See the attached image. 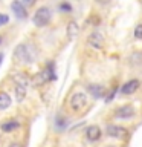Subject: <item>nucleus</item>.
I'll return each instance as SVG.
<instances>
[{
	"label": "nucleus",
	"instance_id": "21",
	"mask_svg": "<svg viewBox=\"0 0 142 147\" xmlns=\"http://www.w3.org/2000/svg\"><path fill=\"white\" fill-rule=\"evenodd\" d=\"M8 22H9L8 14H0V28L5 26V25H8Z\"/></svg>",
	"mask_w": 142,
	"mask_h": 147
},
{
	"label": "nucleus",
	"instance_id": "8",
	"mask_svg": "<svg viewBox=\"0 0 142 147\" xmlns=\"http://www.w3.org/2000/svg\"><path fill=\"white\" fill-rule=\"evenodd\" d=\"M11 9H12V12L15 14L17 18H21L23 20V18L27 17V11H26L25 5L21 3V0H14L11 3Z\"/></svg>",
	"mask_w": 142,
	"mask_h": 147
},
{
	"label": "nucleus",
	"instance_id": "26",
	"mask_svg": "<svg viewBox=\"0 0 142 147\" xmlns=\"http://www.w3.org/2000/svg\"><path fill=\"white\" fill-rule=\"evenodd\" d=\"M0 43H2V35H0Z\"/></svg>",
	"mask_w": 142,
	"mask_h": 147
},
{
	"label": "nucleus",
	"instance_id": "6",
	"mask_svg": "<svg viewBox=\"0 0 142 147\" xmlns=\"http://www.w3.org/2000/svg\"><path fill=\"white\" fill-rule=\"evenodd\" d=\"M101 136H102V130H101L99 126H96V124H93V126H89L86 129V138L92 142H96L101 140Z\"/></svg>",
	"mask_w": 142,
	"mask_h": 147
},
{
	"label": "nucleus",
	"instance_id": "17",
	"mask_svg": "<svg viewBox=\"0 0 142 147\" xmlns=\"http://www.w3.org/2000/svg\"><path fill=\"white\" fill-rule=\"evenodd\" d=\"M26 98V87L23 86H15V100L20 103Z\"/></svg>",
	"mask_w": 142,
	"mask_h": 147
},
{
	"label": "nucleus",
	"instance_id": "16",
	"mask_svg": "<svg viewBox=\"0 0 142 147\" xmlns=\"http://www.w3.org/2000/svg\"><path fill=\"white\" fill-rule=\"evenodd\" d=\"M78 31H80V28H78V25L75 22H70L67 25V37H69V38H75L76 34H78Z\"/></svg>",
	"mask_w": 142,
	"mask_h": 147
},
{
	"label": "nucleus",
	"instance_id": "22",
	"mask_svg": "<svg viewBox=\"0 0 142 147\" xmlns=\"http://www.w3.org/2000/svg\"><path fill=\"white\" fill-rule=\"evenodd\" d=\"M21 3L25 5V6H32V5L37 3V0H21Z\"/></svg>",
	"mask_w": 142,
	"mask_h": 147
},
{
	"label": "nucleus",
	"instance_id": "27",
	"mask_svg": "<svg viewBox=\"0 0 142 147\" xmlns=\"http://www.w3.org/2000/svg\"><path fill=\"white\" fill-rule=\"evenodd\" d=\"M109 147H115V146H109Z\"/></svg>",
	"mask_w": 142,
	"mask_h": 147
},
{
	"label": "nucleus",
	"instance_id": "2",
	"mask_svg": "<svg viewBox=\"0 0 142 147\" xmlns=\"http://www.w3.org/2000/svg\"><path fill=\"white\" fill-rule=\"evenodd\" d=\"M50 20H52V12L48 6H41L35 11L34 17H32V22L37 28H43V26H48Z\"/></svg>",
	"mask_w": 142,
	"mask_h": 147
},
{
	"label": "nucleus",
	"instance_id": "24",
	"mask_svg": "<svg viewBox=\"0 0 142 147\" xmlns=\"http://www.w3.org/2000/svg\"><path fill=\"white\" fill-rule=\"evenodd\" d=\"M8 147H23V146L20 144V142H11V144H9Z\"/></svg>",
	"mask_w": 142,
	"mask_h": 147
},
{
	"label": "nucleus",
	"instance_id": "20",
	"mask_svg": "<svg viewBox=\"0 0 142 147\" xmlns=\"http://www.w3.org/2000/svg\"><path fill=\"white\" fill-rule=\"evenodd\" d=\"M135 37L137 40H142V23L136 25V28H135Z\"/></svg>",
	"mask_w": 142,
	"mask_h": 147
},
{
	"label": "nucleus",
	"instance_id": "25",
	"mask_svg": "<svg viewBox=\"0 0 142 147\" xmlns=\"http://www.w3.org/2000/svg\"><path fill=\"white\" fill-rule=\"evenodd\" d=\"M3 57H5V55H3L2 52H0V64H2V61H3Z\"/></svg>",
	"mask_w": 142,
	"mask_h": 147
},
{
	"label": "nucleus",
	"instance_id": "12",
	"mask_svg": "<svg viewBox=\"0 0 142 147\" xmlns=\"http://www.w3.org/2000/svg\"><path fill=\"white\" fill-rule=\"evenodd\" d=\"M11 103H12L11 95H9L8 92H5V90H0V112L6 110L9 106H11Z\"/></svg>",
	"mask_w": 142,
	"mask_h": 147
},
{
	"label": "nucleus",
	"instance_id": "13",
	"mask_svg": "<svg viewBox=\"0 0 142 147\" xmlns=\"http://www.w3.org/2000/svg\"><path fill=\"white\" fill-rule=\"evenodd\" d=\"M44 72H46V75H48L49 81L57 80V71H55V63L52 61V60H49V61L46 63V66H44Z\"/></svg>",
	"mask_w": 142,
	"mask_h": 147
},
{
	"label": "nucleus",
	"instance_id": "18",
	"mask_svg": "<svg viewBox=\"0 0 142 147\" xmlns=\"http://www.w3.org/2000/svg\"><path fill=\"white\" fill-rule=\"evenodd\" d=\"M58 9L63 14H69V12L72 11V6H70V3H69V2H61V3L58 5Z\"/></svg>",
	"mask_w": 142,
	"mask_h": 147
},
{
	"label": "nucleus",
	"instance_id": "10",
	"mask_svg": "<svg viewBox=\"0 0 142 147\" xmlns=\"http://www.w3.org/2000/svg\"><path fill=\"white\" fill-rule=\"evenodd\" d=\"M87 92H89L93 98H102V96L107 95L105 87L101 86V84H87Z\"/></svg>",
	"mask_w": 142,
	"mask_h": 147
},
{
	"label": "nucleus",
	"instance_id": "7",
	"mask_svg": "<svg viewBox=\"0 0 142 147\" xmlns=\"http://www.w3.org/2000/svg\"><path fill=\"white\" fill-rule=\"evenodd\" d=\"M87 43H89L90 48L93 49H102L104 46V37L99 34V32H92V34L87 37Z\"/></svg>",
	"mask_w": 142,
	"mask_h": 147
},
{
	"label": "nucleus",
	"instance_id": "9",
	"mask_svg": "<svg viewBox=\"0 0 142 147\" xmlns=\"http://www.w3.org/2000/svg\"><path fill=\"white\" fill-rule=\"evenodd\" d=\"M139 86H141L139 80H130V81H127L125 84L121 86V92L124 95H133L137 89H139Z\"/></svg>",
	"mask_w": 142,
	"mask_h": 147
},
{
	"label": "nucleus",
	"instance_id": "19",
	"mask_svg": "<svg viewBox=\"0 0 142 147\" xmlns=\"http://www.w3.org/2000/svg\"><path fill=\"white\" fill-rule=\"evenodd\" d=\"M116 92H118V87H113V89L110 90L107 95H105V98H104V100H105V103H110V101H112V100L115 98V95H116Z\"/></svg>",
	"mask_w": 142,
	"mask_h": 147
},
{
	"label": "nucleus",
	"instance_id": "1",
	"mask_svg": "<svg viewBox=\"0 0 142 147\" xmlns=\"http://www.w3.org/2000/svg\"><path fill=\"white\" fill-rule=\"evenodd\" d=\"M14 60L21 64H31L37 60V51L27 43L18 45L14 51Z\"/></svg>",
	"mask_w": 142,
	"mask_h": 147
},
{
	"label": "nucleus",
	"instance_id": "15",
	"mask_svg": "<svg viewBox=\"0 0 142 147\" xmlns=\"http://www.w3.org/2000/svg\"><path fill=\"white\" fill-rule=\"evenodd\" d=\"M69 126V119L66 117H63L61 113H58L57 117H55V129L57 130H63V129H66Z\"/></svg>",
	"mask_w": 142,
	"mask_h": 147
},
{
	"label": "nucleus",
	"instance_id": "14",
	"mask_svg": "<svg viewBox=\"0 0 142 147\" xmlns=\"http://www.w3.org/2000/svg\"><path fill=\"white\" fill-rule=\"evenodd\" d=\"M0 127H2L3 132H12V130L20 127V121H17V119H6V121L2 123Z\"/></svg>",
	"mask_w": 142,
	"mask_h": 147
},
{
	"label": "nucleus",
	"instance_id": "11",
	"mask_svg": "<svg viewBox=\"0 0 142 147\" xmlns=\"http://www.w3.org/2000/svg\"><path fill=\"white\" fill-rule=\"evenodd\" d=\"M12 81L15 83V86H23V87H27L29 84V78L26 77L25 72H12Z\"/></svg>",
	"mask_w": 142,
	"mask_h": 147
},
{
	"label": "nucleus",
	"instance_id": "4",
	"mask_svg": "<svg viewBox=\"0 0 142 147\" xmlns=\"http://www.w3.org/2000/svg\"><path fill=\"white\" fill-rule=\"evenodd\" d=\"M105 133L110 138H115V140H127L130 136V133L124 126H118V124H110L105 129Z\"/></svg>",
	"mask_w": 142,
	"mask_h": 147
},
{
	"label": "nucleus",
	"instance_id": "3",
	"mask_svg": "<svg viewBox=\"0 0 142 147\" xmlns=\"http://www.w3.org/2000/svg\"><path fill=\"white\" fill-rule=\"evenodd\" d=\"M87 103H89V98H87V95L84 92H75V94L70 96V100H69V106H70V109L75 110V112L82 110L87 106Z\"/></svg>",
	"mask_w": 142,
	"mask_h": 147
},
{
	"label": "nucleus",
	"instance_id": "5",
	"mask_svg": "<svg viewBox=\"0 0 142 147\" xmlns=\"http://www.w3.org/2000/svg\"><path fill=\"white\" fill-rule=\"evenodd\" d=\"M115 118L118 119H130V118H135L136 115V110L133 106L130 104H125V106H121V107H118L116 110H115Z\"/></svg>",
	"mask_w": 142,
	"mask_h": 147
},
{
	"label": "nucleus",
	"instance_id": "23",
	"mask_svg": "<svg viewBox=\"0 0 142 147\" xmlns=\"http://www.w3.org/2000/svg\"><path fill=\"white\" fill-rule=\"evenodd\" d=\"M95 2L98 3V5H101V6H107V5H110L112 0H95Z\"/></svg>",
	"mask_w": 142,
	"mask_h": 147
}]
</instances>
